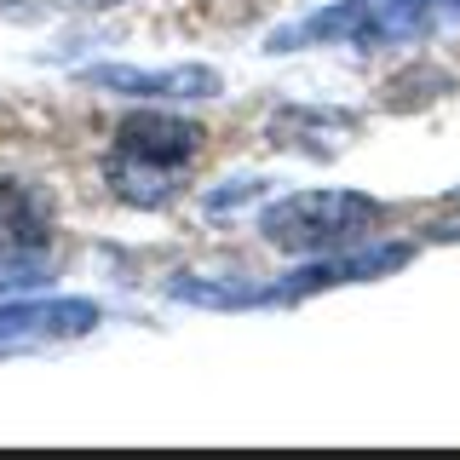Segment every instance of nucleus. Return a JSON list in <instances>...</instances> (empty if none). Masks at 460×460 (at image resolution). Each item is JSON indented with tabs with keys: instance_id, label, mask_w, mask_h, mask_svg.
<instances>
[{
	"instance_id": "nucleus-1",
	"label": "nucleus",
	"mask_w": 460,
	"mask_h": 460,
	"mask_svg": "<svg viewBox=\"0 0 460 460\" xmlns=\"http://www.w3.org/2000/svg\"><path fill=\"white\" fill-rule=\"evenodd\" d=\"M201 155V127L167 110H138L115 127L110 184L133 208H162L179 190V172Z\"/></svg>"
},
{
	"instance_id": "nucleus-2",
	"label": "nucleus",
	"mask_w": 460,
	"mask_h": 460,
	"mask_svg": "<svg viewBox=\"0 0 460 460\" xmlns=\"http://www.w3.org/2000/svg\"><path fill=\"white\" fill-rule=\"evenodd\" d=\"M380 219L385 208L363 190H299L270 201L259 213V230L282 253H334V248H351L357 236H368Z\"/></svg>"
},
{
	"instance_id": "nucleus-3",
	"label": "nucleus",
	"mask_w": 460,
	"mask_h": 460,
	"mask_svg": "<svg viewBox=\"0 0 460 460\" xmlns=\"http://www.w3.org/2000/svg\"><path fill=\"white\" fill-rule=\"evenodd\" d=\"M438 18H449L443 12V0H334V6L311 12L305 23L282 29L277 40H270V52H294V47H385V40H414L426 35V29H438Z\"/></svg>"
},
{
	"instance_id": "nucleus-4",
	"label": "nucleus",
	"mask_w": 460,
	"mask_h": 460,
	"mask_svg": "<svg viewBox=\"0 0 460 460\" xmlns=\"http://www.w3.org/2000/svg\"><path fill=\"white\" fill-rule=\"evenodd\" d=\"M52 242V196L29 179H0V270L40 265Z\"/></svg>"
},
{
	"instance_id": "nucleus-5",
	"label": "nucleus",
	"mask_w": 460,
	"mask_h": 460,
	"mask_svg": "<svg viewBox=\"0 0 460 460\" xmlns=\"http://www.w3.org/2000/svg\"><path fill=\"white\" fill-rule=\"evenodd\" d=\"M86 328H98L93 299H18V305H0V357L47 340H75Z\"/></svg>"
},
{
	"instance_id": "nucleus-6",
	"label": "nucleus",
	"mask_w": 460,
	"mask_h": 460,
	"mask_svg": "<svg viewBox=\"0 0 460 460\" xmlns=\"http://www.w3.org/2000/svg\"><path fill=\"white\" fill-rule=\"evenodd\" d=\"M86 86H104L121 98H150V104H172V98H213L219 93V69L208 64H172V69H133V64H98L81 75Z\"/></svg>"
},
{
	"instance_id": "nucleus-7",
	"label": "nucleus",
	"mask_w": 460,
	"mask_h": 460,
	"mask_svg": "<svg viewBox=\"0 0 460 460\" xmlns=\"http://www.w3.org/2000/svg\"><path fill=\"white\" fill-rule=\"evenodd\" d=\"M402 259H409V248H402V242L363 248V253H340V248H334L328 259H316V265L294 270L288 282L259 288V305H277V299H305V294H323V288H340V282H368V277H380V270H397Z\"/></svg>"
},
{
	"instance_id": "nucleus-8",
	"label": "nucleus",
	"mask_w": 460,
	"mask_h": 460,
	"mask_svg": "<svg viewBox=\"0 0 460 460\" xmlns=\"http://www.w3.org/2000/svg\"><path fill=\"white\" fill-rule=\"evenodd\" d=\"M81 6H121V0H81Z\"/></svg>"
}]
</instances>
